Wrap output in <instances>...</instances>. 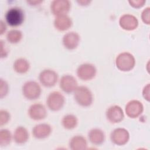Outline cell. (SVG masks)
<instances>
[{
    "instance_id": "obj_21",
    "label": "cell",
    "mask_w": 150,
    "mask_h": 150,
    "mask_svg": "<svg viewBox=\"0 0 150 150\" xmlns=\"http://www.w3.org/2000/svg\"><path fill=\"white\" fill-rule=\"evenodd\" d=\"M13 67L14 70L19 74L26 73L30 67V64L28 60L25 58L20 57L17 59L13 63Z\"/></svg>"
},
{
    "instance_id": "obj_5",
    "label": "cell",
    "mask_w": 150,
    "mask_h": 150,
    "mask_svg": "<svg viewBox=\"0 0 150 150\" xmlns=\"http://www.w3.org/2000/svg\"><path fill=\"white\" fill-rule=\"evenodd\" d=\"M65 103L64 96L59 91H52L49 94L46 98V104L49 110L53 111L60 110Z\"/></svg>"
},
{
    "instance_id": "obj_17",
    "label": "cell",
    "mask_w": 150,
    "mask_h": 150,
    "mask_svg": "<svg viewBox=\"0 0 150 150\" xmlns=\"http://www.w3.org/2000/svg\"><path fill=\"white\" fill-rule=\"evenodd\" d=\"M88 138L92 144L100 145L104 143L105 136L102 129L98 128H94L88 131Z\"/></svg>"
},
{
    "instance_id": "obj_12",
    "label": "cell",
    "mask_w": 150,
    "mask_h": 150,
    "mask_svg": "<svg viewBox=\"0 0 150 150\" xmlns=\"http://www.w3.org/2000/svg\"><path fill=\"white\" fill-rule=\"evenodd\" d=\"M105 115L108 121L114 124L121 122L124 118L122 108L117 105L109 107L105 112Z\"/></svg>"
},
{
    "instance_id": "obj_16",
    "label": "cell",
    "mask_w": 150,
    "mask_h": 150,
    "mask_svg": "<svg viewBox=\"0 0 150 150\" xmlns=\"http://www.w3.org/2000/svg\"><path fill=\"white\" fill-rule=\"evenodd\" d=\"M52 131V128L50 125L46 123H40L36 125L32 128L33 136L39 139L47 138Z\"/></svg>"
},
{
    "instance_id": "obj_30",
    "label": "cell",
    "mask_w": 150,
    "mask_h": 150,
    "mask_svg": "<svg viewBox=\"0 0 150 150\" xmlns=\"http://www.w3.org/2000/svg\"><path fill=\"white\" fill-rule=\"evenodd\" d=\"M6 29V26L2 20H1V26H0V33L2 35Z\"/></svg>"
},
{
    "instance_id": "obj_28",
    "label": "cell",
    "mask_w": 150,
    "mask_h": 150,
    "mask_svg": "<svg viewBox=\"0 0 150 150\" xmlns=\"http://www.w3.org/2000/svg\"><path fill=\"white\" fill-rule=\"evenodd\" d=\"M129 4L131 6L135 8H139L143 6L146 2L145 0H129Z\"/></svg>"
},
{
    "instance_id": "obj_4",
    "label": "cell",
    "mask_w": 150,
    "mask_h": 150,
    "mask_svg": "<svg viewBox=\"0 0 150 150\" xmlns=\"http://www.w3.org/2000/svg\"><path fill=\"white\" fill-rule=\"evenodd\" d=\"M22 92L26 99L33 100L40 97L42 89L38 83L33 80H29L23 84Z\"/></svg>"
},
{
    "instance_id": "obj_27",
    "label": "cell",
    "mask_w": 150,
    "mask_h": 150,
    "mask_svg": "<svg viewBox=\"0 0 150 150\" xmlns=\"http://www.w3.org/2000/svg\"><path fill=\"white\" fill-rule=\"evenodd\" d=\"M149 13H150V8L146 7L145 8L142 12L141 13V19L144 23L147 25H149L150 20H149Z\"/></svg>"
},
{
    "instance_id": "obj_13",
    "label": "cell",
    "mask_w": 150,
    "mask_h": 150,
    "mask_svg": "<svg viewBox=\"0 0 150 150\" xmlns=\"http://www.w3.org/2000/svg\"><path fill=\"white\" fill-rule=\"evenodd\" d=\"M144 106L138 100H132L127 103L125 105V112L128 117L131 118L138 117L143 112Z\"/></svg>"
},
{
    "instance_id": "obj_19",
    "label": "cell",
    "mask_w": 150,
    "mask_h": 150,
    "mask_svg": "<svg viewBox=\"0 0 150 150\" xmlns=\"http://www.w3.org/2000/svg\"><path fill=\"white\" fill-rule=\"evenodd\" d=\"M69 146L71 150H83L87 148V142L83 135H77L70 139Z\"/></svg>"
},
{
    "instance_id": "obj_32",
    "label": "cell",
    "mask_w": 150,
    "mask_h": 150,
    "mask_svg": "<svg viewBox=\"0 0 150 150\" xmlns=\"http://www.w3.org/2000/svg\"><path fill=\"white\" fill-rule=\"evenodd\" d=\"M27 2L31 5H36L42 2V1H28Z\"/></svg>"
},
{
    "instance_id": "obj_7",
    "label": "cell",
    "mask_w": 150,
    "mask_h": 150,
    "mask_svg": "<svg viewBox=\"0 0 150 150\" xmlns=\"http://www.w3.org/2000/svg\"><path fill=\"white\" fill-rule=\"evenodd\" d=\"M97 73V69L91 63H84L80 64L77 69L76 73L78 77L84 81L90 80L93 79Z\"/></svg>"
},
{
    "instance_id": "obj_22",
    "label": "cell",
    "mask_w": 150,
    "mask_h": 150,
    "mask_svg": "<svg viewBox=\"0 0 150 150\" xmlns=\"http://www.w3.org/2000/svg\"><path fill=\"white\" fill-rule=\"evenodd\" d=\"M62 125L66 129H73L76 127L78 124V120L74 114H66L62 119Z\"/></svg>"
},
{
    "instance_id": "obj_10",
    "label": "cell",
    "mask_w": 150,
    "mask_h": 150,
    "mask_svg": "<svg viewBox=\"0 0 150 150\" xmlns=\"http://www.w3.org/2000/svg\"><path fill=\"white\" fill-rule=\"evenodd\" d=\"M60 88L66 93H74L78 87V83L76 78L71 74L63 75L59 81Z\"/></svg>"
},
{
    "instance_id": "obj_31",
    "label": "cell",
    "mask_w": 150,
    "mask_h": 150,
    "mask_svg": "<svg viewBox=\"0 0 150 150\" xmlns=\"http://www.w3.org/2000/svg\"><path fill=\"white\" fill-rule=\"evenodd\" d=\"M79 4H80V5L82 6H86V5H88V4L90 3V1H84V0H80V1H77Z\"/></svg>"
},
{
    "instance_id": "obj_25",
    "label": "cell",
    "mask_w": 150,
    "mask_h": 150,
    "mask_svg": "<svg viewBox=\"0 0 150 150\" xmlns=\"http://www.w3.org/2000/svg\"><path fill=\"white\" fill-rule=\"evenodd\" d=\"M10 120V114L5 110L1 109L0 110V125L2 126L8 123Z\"/></svg>"
},
{
    "instance_id": "obj_26",
    "label": "cell",
    "mask_w": 150,
    "mask_h": 150,
    "mask_svg": "<svg viewBox=\"0 0 150 150\" xmlns=\"http://www.w3.org/2000/svg\"><path fill=\"white\" fill-rule=\"evenodd\" d=\"M0 95L1 98H2L5 96L8 91V84L5 80H4L2 79H1L0 80Z\"/></svg>"
},
{
    "instance_id": "obj_15",
    "label": "cell",
    "mask_w": 150,
    "mask_h": 150,
    "mask_svg": "<svg viewBox=\"0 0 150 150\" xmlns=\"http://www.w3.org/2000/svg\"><path fill=\"white\" fill-rule=\"evenodd\" d=\"M119 25L124 30H133L137 28L138 21L135 16L129 13H125L120 18Z\"/></svg>"
},
{
    "instance_id": "obj_24",
    "label": "cell",
    "mask_w": 150,
    "mask_h": 150,
    "mask_svg": "<svg viewBox=\"0 0 150 150\" xmlns=\"http://www.w3.org/2000/svg\"><path fill=\"white\" fill-rule=\"evenodd\" d=\"M12 135L7 129H1L0 131V145L1 147L8 146L11 142Z\"/></svg>"
},
{
    "instance_id": "obj_29",
    "label": "cell",
    "mask_w": 150,
    "mask_h": 150,
    "mask_svg": "<svg viewBox=\"0 0 150 150\" xmlns=\"http://www.w3.org/2000/svg\"><path fill=\"white\" fill-rule=\"evenodd\" d=\"M142 96L148 101H149V84H147L143 88Z\"/></svg>"
},
{
    "instance_id": "obj_2",
    "label": "cell",
    "mask_w": 150,
    "mask_h": 150,
    "mask_svg": "<svg viewBox=\"0 0 150 150\" xmlns=\"http://www.w3.org/2000/svg\"><path fill=\"white\" fill-rule=\"evenodd\" d=\"M5 18L6 23L10 26L16 27L20 26L24 21L23 11L19 7H12L6 11Z\"/></svg>"
},
{
    "instance_id": "obj_6",
    "label": "cell",
    "mask_w": 150,
    "mask_h": 150,
    "mask_svg": "<svg viewBox=\"0 0 150 150\" xmlns=\"http://www.w3.org/2000/svg\"><path fill=\"white\" fill-rule=\"evenodd\" d=\"M39 80L42 86L52 87L57 82L58 74L52 69H44L39 74Z\"/></svg>"
},
{
    "instance_id": "obj_23",
    "label": "cell",
    "mask_w": 150,
    "mask_h": 150,
    "mask_svg": "<svg viewBox=\"0 0 150 150\" xmlns=\"http://www.w3.org/2000/svg\"><path fill=\"white\" fill-rule=\"evenodd\" d=\"M22 32L18 29H12L6 33V39L11 43H17L22 38Z\"/></svg>"
},
{
    "instance_id": "obj_3",
    "label": "cell",
    "mask_w": 150,
    "mask_h": 150,
    "mask_svg": "<svg viewBox=\"0 0 150 150\" xmlns=\"http://www.w3.org/2000/svg\"><path fill=\"white\" fill-rule=\"evenodd\" d=\"M115 64L120 70L128 71L134 67L135 59L131 53L127 52H122L117 56Z\"/></svg>"
},
{
    "instance_id": "obj_8",
    "label": "cell",
    "mask_w": 150,
    "mask_h": 150,
    "mask_svg": "<svg viewBox=\"0 0 150 150\" xmlns=\"http://www.w3.org/2000/svg\"><path fill=\"white\" fill-rule=\"evenodd\" d=\"M71 3L68 0H54L50 3V10L56 16L65 15L69 12Z\"/></svg>"
},
{
    "instance_id": "obj_18",
    "label": "cell",
    "mask_w": 150,
    "mask_h": 150,
    "mask_svg": "<svg viewBox=\"0 0 150 150\" xmlns=\"http://www.w3.org/2000/svg\"><path fill=\"white\" fill-rule=\"evenodd\" d=\"M54 28L59 31H65L69 29L73 25V22L68 15L56 16L53 22Z\"/></svg>"
},
{
    "instance_id": "obj_9",
    "label": "cell",
    "mask_w": 150,
    "mask_h": 150,
    "mask_svg": "<svg viewBox=\"0 0 150 150\" xmlns=\"http://www.w3.org/2000/svg\"><path fill=\"white\" fill-rule=\"evenodd\" d=\"M129 139L128 131L124 128H117L114 129L110 134L111 142L117 145L122 146L126 144Z\"/></svg>"
},
{
    "instance_id": "obj_1",
    "label": "cell",
    "mask_w": 150,
    "mask_h": 150,
    "mask_svg": "<svg viewBox=\"0 0 150 150\" xmlns=\"http://www.w3.org/2000/svg\"><path fill=\"white\" fill-rule=\"evenodd\" d=\"M74 98L80 106L87 107L91 105L93 101V96L91 90L86 86H78L74 91Z\"/></svg>"
},
{
    "instance_id": "obj_14",
    "label": "cell",
    "mask_w": 150,
    "mask_h": 150,
    "mask_svg": "<svg viewBox=\"0 0 150 150\" xmlns=\"http://www.w3.org/2000/svg\"><path fill=\"white\" fill-rule=\"evenodd\" d=\"M80 41V36L78 33L71 31L64 35L62 38V43L65 48L73 50L77 48Z\"/></svg>"
},
{
    "instance_id": "obj_20",
    "label": "cell",
    "mask_w": 150,
    "mask_h": 150,
    "mask_svg": "<svg viewBox=\"0 0 150 150\" xmlns=\"http://www.w3.org/2000/svg\"><path fill=\"white\" fill-rule=\"evenodd\" d=\"M29 136V132L27 129L23 126H19L14 131L13 138L16 144H23L28 141Z\"/></svg>"
},
{
    "instance_id": "obj_11",
    "label": "cell",
    "mask_w": 150,
    "mask_h": 150,
    "mask_svg": "<svg viewBox=\"0 0 150 150\" xmlns=\"http://www.w3.org/2000/svg\"><path fill=\"white\" fill-rule=\"evenodd\" d=\"M29 117L36 121L42 120L47 116V110L45 106L40 103H34L32 104L28 111Z\"/></svg>"
}]
</instances>
